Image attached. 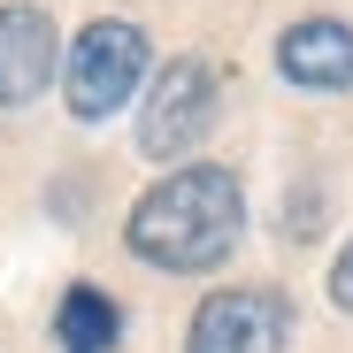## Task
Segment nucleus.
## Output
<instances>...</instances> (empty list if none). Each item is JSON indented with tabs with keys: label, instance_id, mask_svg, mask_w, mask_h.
Listing matches in <instances>:
<instances>
[{
	"label": "nucleus",
	"instance_id": "4",
	"mask_svg": "<svg viewBox=\"0 0 353 353\" xmlns=\"http://www.w3.org/2000/svg\"><path fill=\"white\" fill-rule=\"evenodd\" d=\"M292 338V307L276 292H254V284H230V292H208L192 330H185V353H276Z\"/></svg>",
	"mask_w": 353,
	"mask_h": 353
},
{
	"label": "nucleus",
	"instance_id": "6",
	"mask_svg": "<svg viewBox=\"0 0 353 353\" xmlns=\"http://www.w3.org/2000/svg\"><path fill=\"white\" fill-rule=\"evenodd\" d=\"M276 70L307 92H345L353 85V23L315 16V23H292L276 39Z\"/></svg>",
	"mask_w": 353,
	"mask_h": 353
},
{
	"label": "nucleus",
	"instance_id": "8",
	"mask_svg": "<svg viewBox=\"0 0 353 353\" xmlns=\"http://www.w3.org/2000/svg\"><path fill=\"white\" fill-rule=\"evenodd\" d=\"M330 300H338V307H353V246H345V254H338V269H330Z\"/></svg>",
	"mask_w": 353,
	"mask_h": 353
},
{
	"label": "nucleus",
	"instance_id": "7",
	"mask_svg": "<svg viewBox=\"0 0 353 353\" xmlns=\"http://www.w3.org/2000/svg\"><path fill=\"white\" fill-rule=\"evenodd\" d=\"M115 330H123V315H115V300H108V292H92V284H77L70 300H62V315H54L62 353H108Z\"/></svg>",
	"mask_w": 353,
	"mask_h": 353
},
{
	"label": "nucleus",
	"instance_id": "3",
	"mask_svg": "<svg viewBox=\"0 0 353 353\" xmlns=\"http://www.w3.org/2000/svg\"><path fill=\"white\" fill-rule=\"evenodd\" d=\"M215 123V70L200 54H176V62L154 77L146 108H139V154L169 161V154H192Z\"/></svg>",
	"mask_w": 353,
	"mask_h": 353
},
{
	"label": "nucleus",
	"instance_id": "5",
	"mask_svg": "<svg viewBox=\"0 0 353 353\" xmlns=\"http://www.w3.org/2000/svg\"><path fill=\"white\" fill-rule=\"evenodd\" d=\"M46 77H54V23H46V8L8 0L0 8V108L39 100Z\"/></svg>",
	"mask_w": 353,
	"mask_h": 353
},
{
	"label": "nucleus",
	"instance_id": "1",
	"mask_svg": "<svg viewBox=\"0 0 353 353\" xmlns=\"http://www.w3.org/2000/svg\"><path fill=\"white\" fill-rule=\"evenodd\" d=\"M239 223H246L239 176L192 161V169H169L131 208V254L154 261V269H215L239 246Z\"/></svg>",
	"mask_w": 353,
	"mask_h": 353
},
{
	"label": "nucleus",
	"instance_id": "2",
	"mask_svg": "<svg viewBox=\"0 0 353 353\" xmlns=\"http://www.w3.org/2000/svg\"><path fill=\"white\" fill-rule=\"evenodd\" d=\"M146 77V31L123 23V16H100L77 31L70 46V108L85 115V123H100V115H115Z\"/></svg>",
	"mask_w": 353,
	"mask_h": 353
}]
</instances>
